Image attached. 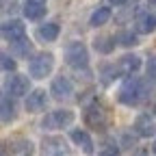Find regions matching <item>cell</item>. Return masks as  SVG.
Returning a JSON list of instances; mask_svg holds the SVG:
<instances>
[{"instance_id": "obj_1", "label": "cell", "mask_w": 156, "mask_h": 156, "mask_svg": "<svg viewBox=\"0 0 156 156\" xmlns=\"http://www.w3.org/2000/svg\"><path fill=\"white\" fill-rule=\"evenodd\" d=\"M147 93L150 91H147L145 80L134 78V76H128L126 83L119 89V102L126 104V106H136V104H141L145 98H147Z\"/></svg>"}, {"instance_id": "obj_2", "label": "cell", "mask_w": 156, "mask_h": 156, "mask_svg": "<svg viewBox=\"0 0 156 156\" xmlns=\"http://www.w3.org/2000/svg\"><path fill=\"white\" fill-rule=\"evenodd\" d=\"M65 61L76 72L87 69L89 67V50H87V46L83 41H69L65 46Z\"/></svg>"}, {"instance_id": "obj_3", "label": "cell", "mask_w": 156, "mask_h": 156, "mask_svg": "<svg viewBox=\"0 0 156 156\" xmlns=\"http://www.w3.org/2000/svg\"><path fill=\"white\" fill-rule=\"evenodd\" d=\"M52 69H54V54L52 52H41L28 63V72H30L33 78H37V80L50 76Z\"/></svg>"}, {"instance_id": "obj_4", "label": "cell", "mask_w": 156, "mask_h": 156, "mask_svg": "<svg viewBox=\"0 0 156 156\" xmlns=\"http://www.w3.org/2000/svg\"><path fill=\"white\" fill-rule=\"evenodd\" d=\"M74 111H67V108H58V111H50L44 119H41V128L44 130H61V128H67L72 122H74Z\"/></svg>"}, {"instance_id": "obj_5", "label": "cell", "mask_w": 156, "mask_h": 156, "mask_svg": "<svg viewBox=\"0 0 156 156\" xmlns=\"http://www.w3.org/2000/svg\"><path fill=\"white\" fill-rule=\"evenodd\" d=\"M83 117H85V124L89 128H93V130H104L108 126V113H106V108L102 104H98V102L89 104L85 108V115Z\"/></svg>"}, {"instance_id": "obj_6", "label": "cell", "mask_w": 156, "mask_h": 156, "mask_svg": "<svg viewBox=\"0 0 156 156\" xmlns=\"http://www.w3.org/2000/svg\"><path fill=\"white\" fill-rule=\"evenodd\" d=\"M41 156H72V150L63 136H44Z\"/></svg>"}, {"instance_id": "obj_7", "label": "cell", "mask_w": 156, "mask_h": 156, "mask_svg": "<svg viewBox=\"0 0 156 156\" xmlns=\"http://www.w3.org/2000/svg\"><path fill=\"white\" fill-rule=\"evenodd\" d=\"M30 91V80L28 76H22V74H13L9 76L7 80V93H11L13 98H22Z\"/></svg>"}, {"instance_id": "obj_8", "label": "cell", "mask_w": 156, "mask_h": 156, "mask_svg": "<svg viewBox=\"0 0 156 156\" xmlns=\"http://www.w3.org/2000/svg\"><path fill=\"white\" fill-rule=\"evenodd\" d=\"M2 37H5V41L15 44V41L26 37V26L20 20H9V22L2 24Z\"/></svg>"}, {"instance_id": "obj_9", "label": "cell", "mask_w": 156, "mask_h": 156, "mask_svg": "<svg viewBox=\"0 0 156 156\" xmlns=\"http://www.w3.org/2000/svg\"><path fill=\"white\" fill-rule=\"evenodd\" d=\"M50 93L52 98H56V100H65V98H69L74 93V85L67 76H56L52 85H50Z\"/></svg>"}, {"instance_id": "obj_10", "label": "cell", "mask_w": 156, "mask_h": 156, "mask_svg": "<svg viewBox=\"0 0 156 156\" xmlns=\"http://www.w3.org/2000/svg\"><path fill=\"white\" fill-rule=\"evenodd\" d=\"M24 106H26L28 113H41V111H46V106H48V93H46L44 89L30 91Z\"/></svg>"}, {"instance_id": "obj_11", "label": "cell", "mask_w": 156, "mask_h": 156, "mask_svg": "<svg viewBox=\"0 0 156 156\" xmlns=\"http://www.w3.org/2000/svg\"><path fill=\"white\" fill-rule=\"evenodd\" d=\"M132 130L139 136H143V139H150V136L156 134V124H154V119L150 115H139L132 124Z\"/></svg>"}, {"instance_id": "obj_12", "label": "cell", "mask_w": 156, "mask_h": 156, "mask_svg": "<svg viewBox=\"0 0 156 156\" xmlns=\"http://www.w3.org/2000/svg\"><path fill=\"white\" fill-rule=\"evenodd\" d=\"M5 150H9V152H11V156H33L35 145H33V141H30V139H15V141L7 143V147H5Z\"/></svg>"}, {"instance_id": "obj_13", "label": "cell", "mask_w": 156, "mask_h": 156, "mask_svg": "<svg viewBox=\"0 0 156 156\" xmlns=\"http://www.w3.org/2000/svg\"><path fill=\"white\" fill-rule=\"evenodd\" d=\"M139 67H141V58L136 54H124L119 61H117V69H119V74H124V76H132Z\"/></svg>"}, {"instance_id": "obj_14", "label": "cell", "mask_w": 156, "mask_h": 156, "mask_svg": "<svg viewBox=\"0 0 156 156\" xmlns=\"http://www.w3.org/2000/svg\"><path fill=\"white\" fill-rule=\"evenodd\" d=\"M72 141L80 147L85 154H93V141H91V136H89V132L87 130H78V128H74L72 130Z\"/></svg>"}, {"instance_id": "obj_15", "label": "cell", "mask_w": 156, "mask_h": 156, "mask_svg": "<svg viewBox=\"0 0 156 156\" xmlns=\"http://www.w3.org/2000/svg\"><path fill=\"white\" fill-rule=\"evenodd\" d=\"M58 24H54V22H46V24H41L37 28V37L41 39V41H46V44H52V41H56L58 39Z\"/></svg>"}, {"instance_id": "obj_16", "label": "cell", "mask_w": 156, "mask_h": 156, "mask_svg": "<svg viewBox=\"0 0 156 156\" xmlns=\"http://www.w3.org/2000/svg\"><path fill=\"white\" fill-rule=\"evenodd\" d=\"M156 30V15L152 13H141L136 17V33H143V35H150Z\"/></svg>"}, {"instance_id": "obj_17", "label": "cell", "mask_w": 156, "mask_h": 156, "mask_svg": "<svg viewBox=\"0 0 156 156\" xmlns=\"http://www.w3.org/2000/svg\"><path fill=\"white\" fill-rule=\"evenodd\" d=\"M0 108H2V124H11L15 119V102L11 100V93L2 95V104H0Z\"/></svg>"}, {"instance_id": "obj_18", "label": "cell", "mask_w": 156, "mask_h": 156, "mask_svg": "<svg viewBox=\"0 0 156 156\" xmlns=\"http://www.w3.org/2000/svg\"><path fill=\"white\" fill-rule=\"evenodd\" d=\"M115 44H117V37L113 35H102V37H98L95 41H93V46H95V50L98 52H102V54H111L113 50H115Z\"/></svg>"}, {"instance_id": "obj_19", "label": "cell", "mask_w": 156, "mask_h": 156, "mask_svg": "<svg viewBox=\"0 0 156 156\" xmlns=\"http://www.w3.org/2000/svg\"><path fill=\"white\" fill-rule=\"evenodd\" d=\"M24 15H26L28 20H41V17L46 15V5H44V2H30V0H26Z\"/></svg>"}, {"instance_id": "obj_20", "label": "cell", "mask_w": 156, "mask_h": 156, "mask_svg": "<svg viewBox=\"0 0 156 156\" xmlns=\"http://www.w3.org/2000/svg\"><path fill=\"white\" fill-rule=\"evenodd\" d=\"M108 20H111V9H108V7H98V9L91 13L89 24H91L93 28H98V26H104Z\"/></svg>"}, {"instance_id": "obj_21", "label": "cell", "mask_w": 156, "mask_h": 156, "mask_svg": "<svg viewBox=\"0 0 156 156\" xmlns=\"http://www.w3.org/2000/svg\"><path fill=\"white\" fill-rule=\"evenodd\" d=\"M117 44H122L126 48H132V46L139 44V37H136V33H132V30H119L117 33Z\"/></svg>"}, {"instance_id": "obj_22", "label": "cell", "mask_w": 156, "mask_h": 156, "mask_svg": "<svg viewBox=\"0 0 156 156\" xmlns=\"http://www.w3.org/2000/svg\"><path fill=\"white\" fill-rule=\"evenodd\" d=\"M13 48H15V54H17V56H26V58H28V54L33 52V44L28 41L26 37H24V39H20V41H15Z\"/></svg>"}, {"instance_id": "obj_23", "label": "cell", "mask_w": 156, "mask_h": 156, "mask_svg": "<svg viewBox=\"0 0 156 156\" xmlns=\"http://www.w3.org/2000/svg\"><path fill=\"white\" fill-rule=\"evenodd\" d=\"M0 63H2V69L9 72V74L17 69V61H15L11 54H7V52H2V56H0Z\"/></svg>"}, {"instance_id": "obj_24", "label": "cell", "mask_w": 156, "mask_h": 156, "mask_svg": "<svg viewBox=\"0 0 156 156\" xmlns=\"http://www.w3.org/2000/svg\"><path fill=\"white\" fill-rule=\"evenodd\" d=\"M98 156H119V147H117L113 141H106L100 147V154H98Z\"/></svg>"}, {"instance_id": "obj_25", "label": "cell", "mask_w": 156, "mask_h": 156, "mask_svg": "<svg viewBox=\"0 0 156 156\" xmlns=\"http://www.w3.org/2000/svg\"><path fill=\"white\" fill-rule=\"evenodd\" d=\"M145 72L152 80H156V56H150L147 58V65H145Z\"/></svg>"}, {"instance_id": "obj_26", "label": "cell", "mask_w": 156, "mask_h": 156, "mask_svg": "<svg viewBox=\"0 0 156 156\" xmlns=\"http://www.w3.org/2000/svg\"><path fill=\"white\" fill-rule=\"evenodd\" d=\"M126 2H128V0H111V5H113V7H124Z\"/></svg>"}, {"instance_id": "obj_27", "label": "cell", "mask_w": 156, "mask_h": 156, "mask_svg": "<svg viewBox=\"0 0 156 156\" xmlns=\"http://www.w3.org/2000/svg\"><path fill=\"white\" fill-rule=\"evenodd\" d=\"M30 2H44L46 5V0H30Z\"/></svg>"}, {"instance_id": "obj_28", "label": "cell", "mask_w": 156, "mask_h": 156, "mask_svg": "<svg viewBox=\"0 0 156 156\" xmlns=\"http://www.w3.org/2000/svg\"><path fill=\"white\" fill-rule=\"evenodd\" d=\"M152 152H154V154H156V141H154V145H152Z\"/></svg>"}, {"instance_id": "obj_29", "label": "cell", "mask_w": 156, "mask_h": 156, "mask_svg": "<svg viewBox=\"0 0 156 156\" xmlns=\"http://www.w3.org/2000/svg\"><path fill=\"white\" fill-rule=\"evenodd\" d=\"M136 156H147V154H145V152H141V154H136Z\"/></svg>"}, {"instance_id": "obj_30", "label": "cell", "mask_w": 156, "mask_h": 156, "mask_svg": "<svg viewBox=\"0 0 156 156\" xmlns=\"http://www.w3.org/2000/svg\"><path fill=\"white\" fill-rule=\"evenodd\" d=\"M2 156H7V154H2Z\"/></svg>"}]
</instances>
